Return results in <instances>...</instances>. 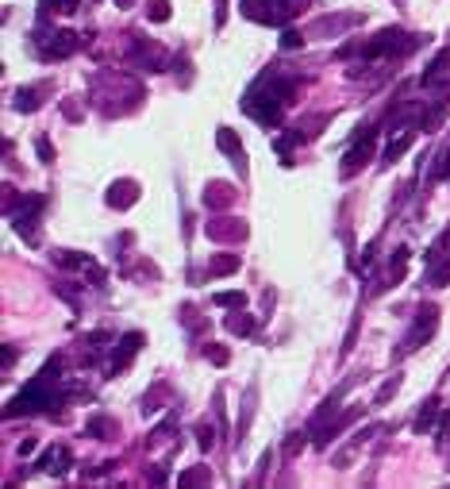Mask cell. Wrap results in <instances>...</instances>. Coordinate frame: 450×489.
<instances>
[{"instance_id": "13", "label": "cell", "mask_w": 450, "mask_h": 489, "mask_svg": "<svg viewBox=\"0 0 450 489\" xmlns=\"http://www.w3.org/2000/svg\"><path fill=\"white\" fill-rule=\"evenodd\" d=\"M212 301H215V304H224V308H243L246 297H243V293H215Z\"/></svg>"}, {"instance_id": "15", "label": "cell", "mask_w": 450, "mask_h": 489, "mask_svg": "<svg viewBox=\"0 0 450 489\" xmlns=\"http://www.w3.org/2000/svg\"><path fill=\"white\" fill-rule=\"evenodd\" d=\"M435 405H439V401L431 397V401H427V409H423L420 416H416V428H420V431H427V428H431V416H435Z\"/></svg>"}, {"instance_id": "6", "label": "cell", "mask_w": 450, "mask_h": 489, "mask_svg": "<svg viewBox=\"0 0 450 489\" xmlns=\"http://www.w3.org/2000/svg\"><path fill=\"white\" fill-rule=\"evenodd\" d=\"M412 143H416V128H408V131H401V135L392 139L389 147H385V162H396V158L404 155V150L412 147Z\"/></svg>"}, {"instance_id": "19", "label": "cell", "mask_w": 450, "mask_h": 489, "mask_svg": "<svg viewBox=\"0 0 450 489\" xmlns=\"http://www.w3.org/2000/svg\"><path fill=\"white\" fill-rule=\"evenodd\" d=\"M116 4H119V8H131V0H116Z\"/></svg>"}, {"instance_id": "3", "label": "cell", "mask_w": 450, "mask_h": 489, "mask_svg": "<svg viewBox=\"0 0 450 489\" xmlns=\"http://www.w3.org/2000/svg\"><path fill=\"white\" fill-rule=\"evenodd\" d=\"M139 347H143V335H139V332H128V335H123V347H119V354H112V374L123 370V366L131 362V354H135Z\"/></svg>"}, {"instance_id": "11", "label": "cell", "mask_w": 450, "mask_h": 489, "mask_svg": "<svg viewBox=\"0 0 450 489\" xmlns=\"http://www.w3.org/2000/svg\"><path fill=\"white\" fill-rule=\"evenodd\" d=\"M254 328V320L250 316H227V332H235V335H246Z\"/></svg>"}, {"instance_id": "18", "label": "cell", "mask_w": 450, "mask_h": 489, "mask_svg": "<svg viewBox=\"0 0 450 489\" xmlns=\"http://www.w3.org/2000/svg\"><path fill=\"white\" fill-rule=\"evenodd\" d=\"M296 43H300V39H296V31H285V39H281V47H296Z\"/></svg>"}, {"instance_id": "1", "label": "cell", "mask_w": 450, "mask_h": 489, "mask_svg": "<svg viewBox=\"0 0 450 489\" xmlns=\"http://www.w3.org/2000/svg\"><path fill=\"white\" fill-rule=\"evenodd\" d=\"M435 323H439V312H435V304H423L420 316H416V328L404 335V347H401V351L408 354V351H416L423 339H431V335H435Z\"/></svg>"}, {"instance_id": "12", "label": "cell", "mask_w": 450, "mask_h": 489, "mask_svg": "<svg viewBox=\"0 0 450 489\" xmlns=\"http://www.w3.org/2000/svg\"><path fill=\"white\" fill-rule=\"evenodd\" d=\"M88 431H93L97 440H112V435H116V424H112V420H93V424H88Z\"/></svg>"}, {"instance_id": "16", "label": "cell", "mask_w": 450, "mask_h": 489, "mask_svg": "<svg viewBox=\"0 0 450 489\" xmlns=\"http://www.w3.org/2000/svg\"><path fill=\"white\" fill-rule=\"evenodd\" d=\"M43 4V12H50V8H58V12H73L78 8V0H39Z\"/></svg>"}, {"instance_id": "10", "label": "cell", "mask_w": 450, "mask_h": 489, "mask_svg": "<svg viewBox=\"0 0 450 489\" xmlns=\"http://www.w3.org/2000/svg\"><path fill=\"white\" fill-rule=\"evenodd\" d=\"M227 270H239V258L235 255H220L212 266H208V274H227Z\"/></svg>"}, {"instance_id": "2", "label": "cell", "mask_w": 450, "mask_h": 489, "mask_svg": "<svg viewBox=\"0 0 450 489\" xmlns=\"http://www.w3.org/2000/svg\"><path fill=\"white\" fill-rule=\"evenodd\" d=\"M373 139H377V131L370 128L362 139H358V143H354L351 155H346V162H343V174H354L358 166H366V162H370V155H373Z\"/></svg>"}, {"instance_id": "14", "label": "cell", "mask_w": 450, "mask_h": 489, "mask_svg": "<svg viewBox=\"0 0 450 489\" xmlns=\"http://www.w3.org/2000/svg\"><path fill=\"white\" fill-rule=\"evenodd\" d=\"M150 20H154V23L169 20V4H166V0H150Z\"/></svg>"}, {"instance_id": "7", "label": "cell", "mask_w": 450, "mask_h": 489, "mask_svg": "<svg viewBox=\"0 0 450 489\" xmlns=\"http://www.w3.org/2000/svg\"><path fill=\"white\" fill-rule=\"evenodd\" d=\"M78 47V39H73V31H54L47 43V54H69V50Z\"/></svg>"}, {"instance_id": "4", "label": "cell", "mask_w": 450, "mask_h": 489, "mask_svg": "<svg viewBox=\"0 0 450 489\" xmlns=\"http://www.w3.org/2000/svg\"><path fill=\"white\" fill-rule=\"evenodd\" d=\"M69 466V451L66 447H50L47 455H43L39 470H47V474H62V470Z\"/></svg>"}, {"instance_id": "5", "label": "cell", "mask_w": 450, "mask_h": 489, "mask_svg": "<svg viewBox=\"0 0 450 489\" xmlns=\"http://www.w3.org/2000/svg\"><path fill=\"white\" fill-rule=\"evenodd\" d=\"M447 69H450V47H447V50H439V58H435V62H431L427 69H423L420 85H435V81H439L442 73H447Z\"/></svg>"}, {"instance_id": "8", "label": "cell", "mask_w": 450, "mask_h": 489, "mask_svg": "<svg viewBox=\"0 0 450 489\" xmlns=\"http://www.w3.org/2000/svg\"><path fill=\"white\" fill-rule=\"evenodd\" d=\"M131 201H135V185L131 181H119L112 193H108V205H119V208H128Z\"/></svg>"}, {"instance_id": "17", "label": "cell", "mask_w": 450, "mask_h": 489, "mask_svg": "<svg viewBox=\"0 0 450 489\" xmlns=\"http://www.w3.org/2000/svg\"><path fill=\"white\" fill-rule=\"evenodd\" d=\"M35 147H39V158H43V162H54V150H50V143H47V139H39Z\"/></svg>"}, {"instance_id": "9", "label": "cell", "mask_w": 450, "mask_h": 489, "mask_svg": "<svg viewBox=\"0 0 450 489\" xmlns=\"http://www.w3.org/2000/svg\"><path fill=\"white\" fill-rule=\"evenodd\" d=\"M220 147L231 150V155H235V162H239V155H243V147H239V139H235V131H231V128H220Z\"/></svg>"}]
</instances>
